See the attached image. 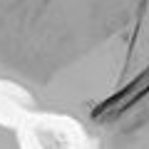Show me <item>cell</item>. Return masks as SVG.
<instances>
[{
  "label": "cell",
  "instance_id": "obj_2",
  "mask_svg": "<svg viewBox=\"0 0 149 149\" xmlns=\"http://www.w3.org/2000/svg\"><path fill=\"white\" fill-rule=\"evenodd\" d=\"M87 149H149V80L85 127Z\"/></svg>",
  "mask_w": 149,
  "mask_h": 149
},
{
  "label": "cell",
  "instance_id": "obj_1",
  "mask_svg": "<svg viewBox=\"0 0 149 149\" xmlns=\"http://www.w3.org/2000/svg\"><path fill=\"white\" fill-rule=\"evenodd\" d=\"M149 80V0H0V85L82 129Z\"/></svg>",
  "mask_w": 149,
  "mask_h": 149
},
{
  "label": "cell",
  "instance_id": "obj_4",
  "mask_svg": "<svg viewBox=\"0 0 149 149\" xmlns=\"http://www.w3.org/2000/svg\"><path fill=\"white\" fill-rule=\"evenodd\" d=\"M0 149H25L20 132L3 119H0Z\"/></svg>",
  "mask_w": 149,
  "mask_h": 149
},
{
  "label": "cell",
  "instance_id": "obj_3",
  "mask_svg": "<svg viewBox=\"0 0 149 149\" xmlns=\"http://www.w3.org/2000/svg\"><path fill=\"white\" fill-rule=\"evenodd\" d=\"M77 122L60 114H42L37 112V117L27 122V132H30V142L35 144L32 149H80L82 137L80 132L74 134L70 127Z\"/></svg>",
  "mask_w": 149,
  "mask_h": 149
}]
</instances>
